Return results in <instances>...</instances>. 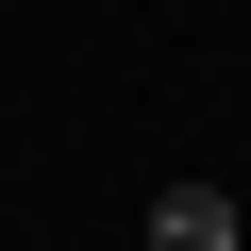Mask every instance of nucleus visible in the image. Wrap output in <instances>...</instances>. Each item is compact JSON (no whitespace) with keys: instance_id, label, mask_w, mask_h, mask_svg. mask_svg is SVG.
Listing matches in <instances>:
<instances>
[{"instance_id":"nucleus-1","label":"nucleus","mask_w":251,"mask_h":251,"mask_svg":"<svg viewBox=\"0 0 251 251\" xmlns=\"http://www.w3.org/2000/svg\"><path fill=\"white\" fill-rule=\"evenodd\" d=\"M251 218L218 201V184H151V251H234Z\"/></svg>"},{"instance_id":"nucleus-2","label":"nucleus","mask_w":251,"mask_h":251,"mask_svg":"<svg viewBox=\"0 0 251 251\" xmlns=\"http://www.w3.org/2000/svg\"><path fill=\"white\" fill-rule=\"evenodd\" d=\"M234 251H251V234H234Z\"/></svg>"}]
</instances>
